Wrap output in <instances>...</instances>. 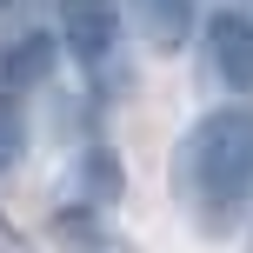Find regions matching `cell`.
<instances>
[{
  "mask_svg": "<svg viewBox=\"0 0 253 253\" xmlns=\"http://www.w3.org/2000/svg\"><path fill=\"white\" fill-rule=\"evenodd\" d=\"M173 187L200 233L240 227V213L253 207V114L247 107H220V114L193 120V133L173 153Z\"/></svg>",
  "mask_w": 253,
  "mask_h": 253,
  "instance_id": "obj_1",
  "label": "cell"
},
{
  "mask_svg": "<svg viewBox=\"0 0 253 253\" xmlns=\"http://www.w3.org/2000/svg\"><path fill=\"white\" fill-rule=\"evenodd\" d=\"M47 67H53L47 34H27L20 47L0 53V173L27 153V100L47 87Z\"/></svg>",
  "mask_w": 253,
  "mask_h": 253,
  "instance_id": "obj_2",
  "label": "cell"
},
{
  "mask_svg": "<svg viewBox=\"0 0 253 253\" xmlns=\"http://www.w3.org/2000/svg\"><path fill=\"white\" fill-rule=\"evenodd\" d=\"M200 60H207V74H213L220 87L253 93V20L233 13V7L207 13V27H200Z\"/></svg>",
  "mask_w": 253,
  "mask_h": 253,
  "instance_id": "obj_3",
  "label": "cell"
},
{
  "mask_svg": "<svg viewBox=\"0 0 253 253\" xmlns=\"http://www.w3.org/2000/svg\"><path fill=\"white\" fill-rule=\"evenodd\" d=\"M53 13H60V40L74 60L100 67L107 47H114V0H53Z\"/></svg>",
  "mask_w": 253,
  "mask_h": 253,
  "instance_id": "obj_4",
  "label": "cell"
},
{
  "mask_svg": "<svg viewBox=\"0 0 253 253\" xmlns=\"http://www.w3.org/2000/svg\"><path fill=\"white\" fill-rule=\"evenodd\" d=\"M133 7H140V34L167 53L193 34V0H133Z\"/></svg>",
  "mask_w": 253,
  "mask_h": 253,
  "instance_id": "obj_5",
  "label": "cell"
}]
</instances>
